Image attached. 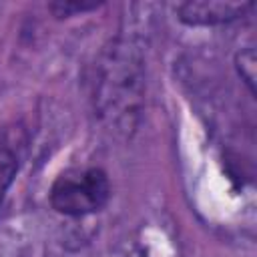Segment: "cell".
Listing matches in <instances>:
<instances>
[{
  "label": "cell",
  "mask_w": 257,
  "mask_h": 257,
  "mask_svg": "<svg viewBox=\"0 0 257 257\" xmlns=\"http://www.w3.org/2000/svg\"><path fill=\"white\" fill-rule=\"evenodd\" d=\"M143 58L131 44L114 42L94 80V104L100 114L122 128L131 126L143 98Z\"/></svg>",
  "instance_id": "6da1fadb"
},
{
  "label": "cell",
  "mask_w": 257,
  "mask_h": 257,
  "mask_svg": "<svg viewBox=\"0 0 257 257\" xmlns=\"http://www.w3.org/2000/svg\"><path fill=\"white\" fill-rule=\"evenodd\" d=\"M108 175L98 167L72 169L56 177L50 187V207L66 217H86L106 207L110 199Z\"/></svg>",
  "instance_id": "7a4b0ae2"
},
{
  "label": "cell",
  "mask_w": 257,
  "mask_h": 257,
  "mask_svg": "<svg viewBox=\"0 0 257 257\" xmlns=\"http://www.w3.org/2000/svg\"><path fill=\"white\" fill-rule=\"evenodd\" d=\"M253 2H219V0H191L181 2L175 12L187 26H221L243 18L253 10Z\"/></svg>",
  "instance_id": "3957f363"
},
{
  "label": "cell",
  "mask_w": 257,
  "mask_h": 257,
  "mask_svg": "<svg viewBox=\"0 0 257 257\" xmlns=\"http://www.w3.org/2000/svg\"><path fill=\"white\" fill-rule=\"evenodd\" d=\"M18 173V157L12 149L0 147V205L4 201V195L8 187L12 185L14 177Z\"/></svg>",
  "instance_id": "277c9868"
},
{
  "label": "cell",
  "mask_w": 257,
  "mask_h": 257,
  "mask_svg": "<svg viewBox=\"0 0 257 257\" xmlns=\"http://www.w3.org/2000/svg\"><path fill=\"white\" fill-rule=\"evenodd\" d=\"M235 66H237V72L241 76V80L249 86V90L253 92L255 88V52L253 48H245L241 50L237 56H235Z\"/></svg>",
  "instance_id": "5b68a950"
},
{
  "label": "cell",
  "mask_w": 257,
  "mask_h": 257,
  "mask_svg": "<svg viewBox=\"0 0 257 257\" xmlns=\"http://www.w3.org/2000/svg\"><path fill=\"white\" fill-rule=\"evenodd\" d=\"M102 2H52L48 8L54 12V16H72V14H82L88 10H96Z\"/></svg>",
  "instance_id": "8992f818"
}]
</instances>
